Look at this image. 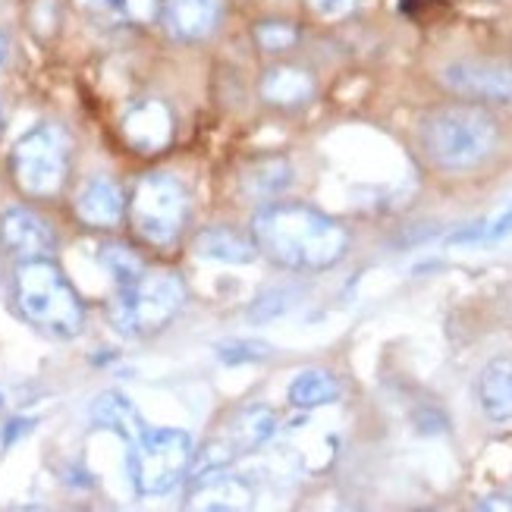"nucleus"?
Instances as JSON below:
<instances>
[{"instance_id":"nucleus-24","label":"nucleus","mask_w":512,"mask_h":512,"mask_svg":"<svg viewBox=\"0 0 512 512\" xmlns=\"http://www.w3.org/2000/svg\"><path fill=\"white\" fill-rule=\"evenodd\" d=\"M217 359L224 365H249V362H261L271 355V346L258 343V340H224L214 346Z\"/></svg>"},{"instance_id":"nucleus-26","label":"nucleus","mask_w":512,"mask_h":512,"mask_svg":"<svg viewBox=\"0 0 512 512\" xmlns=\"http://www.w3.org/2000/svg\"><path fill=\"white\" fill-rule=\"evenodd\" d=\"M308 4L324 19H343L355 10V0H308Z\"/></svg>"},{"instance_id":"nucleus-4","label":"nucleus","mask_w":512,"mask_h":512,"mask_svg":"<svg viewBox=\"0 0 512 512\" xmlns=\"http://www.w3.org/2000/svg\"><path fill=\"white\" fill-rule=\"evenodd\" d=\"M186 305V283L173 271H142L110 299V324L123 337H151L164 330Z\"/></svg>"},{"instance_id":"nucleus-10","label":"nucleus","mask_w":512,"mask_h":512,"mask_svg":"<svg viewBox=\"0 0 512 512\" xmlns=\"http://www.w3.org/2000/svg\"><path fill=\"white\" fill-rule=\"evenodd\" d=\"M0 242H4V249L10 255H16L22 261L51 258L57 249L54 230L29 208H7L0 214Z\"/></svg>"},{"instance_id":"nucleus-14","label":"nucleus","mask_w":512,"mask_h":512,"mask_svg":"<svg viewBox=\"0 0 512 512\" xmlns=\"http://www.w3.org/2000/svg\"><path fill=\"white\" fill-rule=\"evenodd\" d=\"M192 506L195 509H239L249 503V491L227 465L192 475Z\"/></svg>"},{"instance_id":"nucleus-13","label":"nucleus","mask_w":512,"mask_h":512,"mask_svg":"<svg viewBox=\"0 0 512 512\" xmlns=\"http://www.w3.org/2000/svg\"><path fill=\"white\" fill-rule=\"evenodd\" d=\"M478 406L487 421H512V359H491L478 374Z\"/></svg>"},{"instance_id":"nucleus-23","label":"nucleus","mask_w":512,"mask_h":512,"mask_svg":"<svg viewBox=\"0 0 512 512\" xmlns=\"http://www.w3.org/2000/svg\"><path fill=\"white\" fill-rule=\"evenodd\" d=\"M101 264H104V271L110 274V280H114L117 286H129L145 271L142 261L132 255L126 246H104L101 249Z\"/></svg>"},{"instance_id":"nucleus-5","label":"nucleus","mask_w":512,"mask_h":512,"mask_svg":"<svg viewBox=\"0 0 512 512\" xmlns=\"http://www.w3.org/2000/svg\"><path fill=\"white\" fill-rule=\"evenodd\" d=\"M192 437L180 428H145L129 443V478L142 497H164L176 491L192 469Z\"/></svg>"},{"instance_id":"nucleus-7","label":"nucleus","mask_w":512,"mask_h":512,"mask_svg":"<svg viewBox=\"0 0 512 512\" xmlns=\"http://www.w3.org/2000/svg\"><path fill=\"white\" fill-rule=\"evenodd\" d=\"M13 180L35 198H51L63 189L70 170V139L54 123H38L13 145Z\"/></svg>"},{"instance_id":"nucleus-8","label":"nucleus","mask_w":512,"mask_h":512,"mask_svg":"<svg viewBox=\"0 0 512 512\" xmlns=\"http://www.w3.org/2000/svg\"><path fill=\"white\" fill-rule=\"evenodd\" d=\"M440 82L472 104L512 107V66L491 60H456L440 70Z\"/></svg>"},{"instance_id":"nucleus-18","label":"nucleus","mask_w":512,"mask_h":512,"mask_svg":"<svg viewBox=\"0 0 512 512\" xmlns=\"http://www.w3.org/2000/svg\"><path fill=\"white\" fill-rule=\"evenodd\" d=\"M277 415L267 409V406H249L242 409L239 418L230 425V440H233V450L239 453H255L261 450L267 440L277 434Z\"/></svg>"},{"instance_id":"nucleus-25","label":"nucleus","mask_w":512,"mask_h":512,"mask_svg":"<svg viewBox=\"0 0 512 512\" xmlns=\"http://www.w3.org/2000/svg\"><path fill=\"white\" fill-rule=\"evenodd\" d=\"M512 233V205L509 208H503L491 224H481V239L484 242H500V239H506Z\"/></svg>"},{"instance_id":"nucleus-16","label":"nucleus","mask_w":512,"mask_h":512,"mask_svg":"<svg viewBox=\"0 0 512 512\" xmlns=\"http://www.w3.org/2000/svg\"><path fill=\"white\" fill-rule=\"evenodd\" d=\"M195 255L217 264H249L258 255V246L230 227H208L195 236Z\"/></svg>"},{"instance_id":"nucleus-3","label":"nucleus","mask_w":512,"mask_h":512,"mask_svg":"<svg viewBox=\"0 0 512 512\" xmlns=\"http://www.w3.org/2000/svg\"><path fill=\"white\" fill-rule=\"evenodd\" d=\"M13 299L19 315L54 340H73L82 333L85 308L51 258H29L16 267Z\"/></svg>"},{"instance_id":"nucleus-15","label":"nucleus","mask_w":512,"mask_h":512,"mask_svg":"<svg viewBox=\"0 0 512 512\" xmlns=\"http://www.w3.org/2000/svg\"><path fill=\"white\" fill-rule=\"evenodd\" d=\"M261 98L280 110H299L315 98V79L302 66H274L261 79Z\"/></svg>"},{"instance_id":"nucleus-2","label":"nucleus","mask_w":512,"mask_h":512,"mask_svg":"<svg viewBox=\"0 0 512 512\" xmlns=\"http://www.w3.org/2000/svg\"><path fill=\"white\" fill-rule=\"evenodd\" d=\"M500 145V126L491 110L462 101L437 107L421 123V148L428 158L450 173L475 170L494 158Z\"/></svg>"},{"instance_id":"nucleus-22","label":"nucleus","mask_w":512,"mask_h":512,"mask_svg":"<svg viewBox=\"0 0 512 512\" xmlns=\"http://www.w3.org/2000/svg\"><path fill=\"white\" fill-rule=\"evenodd\" d=\"M255 41H258V48L267 54H283L289 48H296L299 29L289 26V22H283V19H264L255 26Z\"/></svg>"},{"instance_id":"nucleus-27","label":"nucleus","mask_w":512,"mask_h":512,"mask_svg":"<svg viewBox=\"0 0 512 512\" xmlns=\"http://www.w3.org/2000/svg\"><path fill=\"white\" fill-rule=\"evenodd\" d=\"M32 428H35V421H32V418H13L10 425H7V431H4V443L10 447V443H16L22 434H29Z\"/></svg>"},{"instance_id":"nucleus-12","label":"nucleus","mask_w":512,"mask_h":512,"mask_svg":"<svg viewBox=\"0 0 512 512\" xmlns=\"http://www.w3.org/2000/svg\"><path fill=\"white\" fill-rule=\"evenodd\" d=\"M126 211L123 189L110 176H92L76 195V214L88 227H117Z\"/></svg>"},{"instance_id":"nucleus-19","label":"nucleus","mask_w":512,"mask_h":512,"mask_svg":"<svg viewBox=\"0 0 512 512\" xmlns=\"http://www.w3.org/2000/svg\"><path fill=\"white\" fill-rule=\"evenodd\" d=\"M286 396H289V403H293L296 409L311 412V409L337 403V399H340V381L330 371L311 368V371H302L296 381L289 384Z\"/></svg>"},{"instance_id":"nucleus-9","label":"nucleus","mask_w":512,"mask_h":512,"mask_svg":"<svg viewBox=\"0 0 512 512\" xmlns=\"http://www.w3.org/2000/svg\"><path fill=\"white\" fill-rule=\"evenodd\" d=\"M123 139L139 154H158L173 142V114L158 98H145L123 114Z\"/></svg>"},{"instance_id":"nucleus-6","label":"nucleus","mask_w":512,"mask_h":512,"mask_svg":"<svg viewBox=\"0 0 512 512\" xmlns=\"http://www.w3.org/2000/svg\"><path fill=\"white\" fill-rule=\"evenodd\" d=\"M129 217L148 246L170 249L189 224V189L173 173H145L132 189Z\"/></svg>"},{"instance_id":"nucleus-1","label":"nucleus","mask_w":512,"mask_h":512,"mask_svg":"<svg viewBox=\"0 0 512 512\" xmlns=\"http://www.w3.org/2000/svg\"><path fill=\"white\" fill-rule=\"evenodd\" d=\"M258 252L289 271H327L349 252V233L308 205H267L252 217Z\"/></svg>"},{"instance_id":"nucleus-17","label":"nucleus","mask_w":512,"mask_h":512,"mask_svg":"<svg viewBox=\"0 0 512 512\" xmlns=\"http://www.w3.org/2000/svg\"><path fill=\"white\" fill-rule=\"evenodd\" d=\"M92 418L98 421L101 428L117 431V434H120L123 440H129V443H136L139 434L148 428V425H145V418L139 415V409L132 406L123 393H104V396L98 399V403H95V409H92Z\"/></svg>"},{"instance_id":"nucleus-28","label":"nucleus","mask_w":512,"mask_h":512,"mask_svg":"<svg viewBox=\"0 0 512 512\" xmlns=\"http://www.w3.org/2000/svg\"><path fill=\"white\" fill-rule=\"evenodd\" d=\"M4 60H7V38L0 35V66H4Z\"/></svg>"},{"instance_id":"nucleus-20","label":"nucleus","mask_w":512,"mask_h":512,"mask_svg":"<svg viewBox=\"0 0 512 512\" xmlns=\"http://www.w3.org/2000/svg\"><path fill=\"white\" fill-rule=\"evenodd\" d=\"M293 183V167L283 158H261L242 173V192L252 198H274Z\"/></svg>"},{"instance_id":"nucleus-21","label":"nucleus","mask_w":512,"mask_h":512,"mask_svg":"<svg viewBox=\"0 0 512 512\" xmlns=\"http://www.w3.org/2000/svg\"><path fill=\"white\" fill-rule=\"evenodd\" d=\"M85 10L110 22H151L158 13V0H79Z\"/></svg>"},{"instance_id":"nucleus-11","label":"nucleus","mask_w":512,"mask_h":512,"mask_svg":"<svg viewBox=\"0 0 512 512\" xmlns=\"http://www.w3.org/2000/svg\"><path fill=\"white\" fill-rule=\"evenodd\" d=\"M161 22L176 41H202L220 19V0H164Z\"/></svg>"},{"instance_id":"nucleus-29","label":"nucleus","mask_w":512,"mask_h":512,"mask_svg":"<svg viewBox=\"0 0 512 512\" xmlns=\"http://www.w3.org/2000/svg\"><path fill=\"white\" fill-rule=\"evenodd\" d=\"M0 406H4V393H0Z\"/></svg>"}]
</instances>
